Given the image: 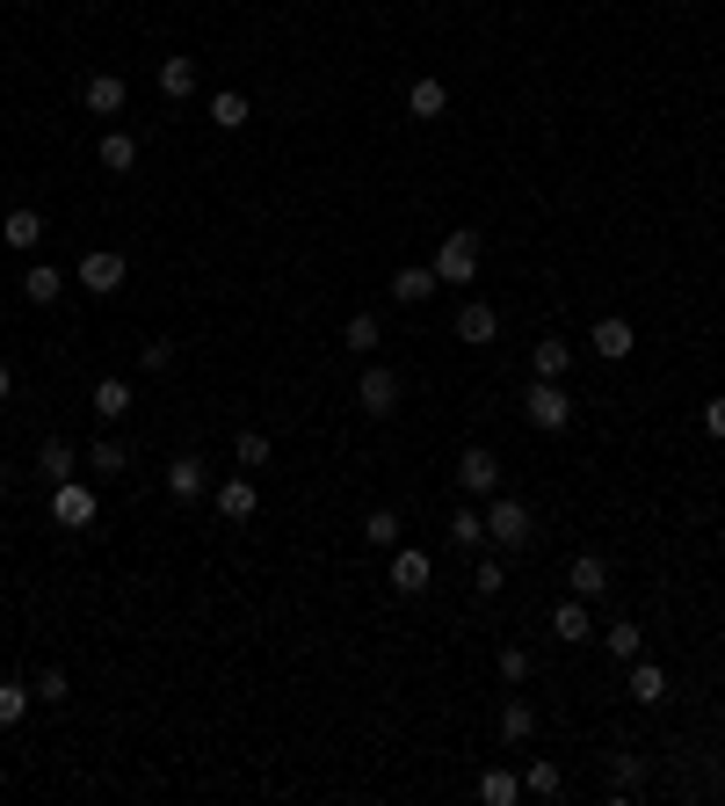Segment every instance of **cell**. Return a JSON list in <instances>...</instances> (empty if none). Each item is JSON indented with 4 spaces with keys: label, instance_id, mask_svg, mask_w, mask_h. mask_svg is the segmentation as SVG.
I'll use <instances>...</instances> for the list:
<instances>
[{
    "label": "cell",
    "instance_id": "obj_1",
    "mask_svg": "<svg viewBox=\"0 0 725 806\" xmlns=\"http://www.w3.org/2000/svg\"><path fill=\"white\" fill-rule=\"evenodd\" d=\"M486 538L501 545V552H522V545L537 538L530 502H516V494H486Z\"/></svg>",
    "mask_w": 725,
    "mask_h": 806
},
{
    "label": "cell",
    "instance_id": "obj_2",
    "mask_svg": "<svg viewBox=\"0 0 725 806\" xmlns=\"http://www.w3.org/2000/svg\"><path fill=\"white\" fill-rule=\"evenodd\" d=\"M522 415H530V429H544V437H559L573 421V400L559 378H530V400H522Z\"/></svg>",
    "mask_w": 725,
    "mask_h": 806
},
{
    "label": "cell",
    "instance_id": "obj_3",
    "mask_svg": "<svg viewBox=\"0 0 725 806\" xmlns=\"http://www.w3.org/2000/svg\"><path fill=\"white\" fill-rule=\"evenodd\" d=\"M356 407H362L370 421H392V415H399V370L362 364V378H356Z\"/></svg>",
    "mask_w": 725,
    "mask_h": 806
},
{
    "label": "cell",
    "instance_id": "obj_4",
    "mask_svg": "<svg viewBox=\"0 0 725 806\" xmlns=\"http://www.w3.org/2000/svg\"><path fill=\"white\" fill-rule=\"evenodd\" d=\"M435 277L443 283H472L479 277V233H443V247H435Z\"/></svg>",
    "mask_w": 725,
    "mask_h": 806
},
{
    "label": "cell",
    "instance_id": "obj_5",
    "mask_svg": "<svg viewBox=\"0 0 725 806\" xmlns=\"http://www.w3.org/2000/svg\"><path fill=\"white\" fill-rule=\"evenodd\" d=\"M52 524H66V530L95 524V487H87V480H58L52 487Z\"/></svg>",
    "mask_w": 725,
    "mask_h": 806
},
{
    "label": "cell",
    "instance_id": "obj_6",
    "mask_svg": "<svg viewBox=\"0 0 725 806\" xmlns=\"http://www.w3.org/2000/svg\"><path fill=\"white\" fill-rule=\"evenodd\" d=\"M457 487H465L472 502H486V494H501V458H494V451H479V443H472V451L457 458Z\"/></svg>",
    "mask_w": 725,
    "mask_h": 806
},
{
    "label": "cell",
    "instance_id": "obj_7",
    "mask_svg": "<svg viewBox=\"0 0 725 806\" xmlns=\"http://www.w3.org/2000/svg\"><path fill=\"white\" fill-rule=\"evenodd\" d=\"M429 581H435L429 552H421V545H399L392 552V597H429Z\"/></svg>",
    "mask_w": 725,
    "mask_h": 806
},
{
    "label": "cell",
    "instance_id": "obj_8",
    "mask_svg": "<svg viewBox=\"0 0 725 806\" xmlns=\"http://www.w3.org/2000/svg\"><path fill=\"white\" fill-rule=\"evenodd\" d=\"M123 277H131V262H123L117 247H95L80 262V291H95V299H102V291H123Z\"/></svg>",
    "mask_w": 725,
    "mask_h": 806
},
{
    "label": "cell",
    "instance_id": "obj_9",
    "mask_svg": "<svg viewBox=\"0 0 725 806\" xmlns=\"http://www.w3.org/2000/svg\"><path fill=\"white\" fill-rule=\"evenodd\" d=\"M255 508H261L255 473H232V480L218 487V516H225V524H255Z\"/></svg>",
    "mask_w": 725,
    "mask_h": 806
},
{
    "label": "cell",
    "instance_id": "obj_10",
    "mask_svg": "<svg viewBox=\"0 0 725 806\" xmlns=\"http://www.w3.org/2000/svg\"><path fill=\"white\" fill-rule=\"evenodd\" d=\"M80 103H87V117H123V103H131V88H123L117 73H95L80 88Z\"/></svg>",
    "mask_w": 725,
    "mask_h": 806
},
{
    "label": "cell",
    "instance_id": "obj_11",
    "mask_svg": "<svg viewBox=\"0 0 725 806\" xmlns=\"http://www.w3.org/2000/svg\"><path fill=\"white\" fill-rule=\"evenodd\" d=\"M494 334H501V313H494V305H486V299L457 305V342H472V350H486Z\"/></svg>",
    "mask_w": 725,
    "mask_h": 806
},
{
    "label": "cell",
    "instance_id": "obj_12",
    "mask_svg": "<svg viewBox=\"0 0 725 806\" xmlns=\"http://www.w3.org/2000/svg\"><path fill=\"white\" fill-rule=\"evenodd\" d=\"M566 589H573L581 603H603V597H609V567L595 560V552H581V560L566 567Z\"/></svg>",
    "mask_w": 725,
    "mask_h": 806
},
{
    "label": "cell",
    "instance_id": "obj_13",
    "mask_svg": "<svg viewBox=\"0 0 725 806\" xmlns=\"http://www.w3.org/2000/svg\"><path fill=\"white\" fill-rule=\"evenodd\" d=\"M0 240L15 247V255H30L36 240H44V211H30V204H15L8 218H0Z\"/></svg>",
    "mask_w": 725,
    "mask_h": 806
},
{
    "label": "cell",
    "instance_id": "obj_14",
    "mask_svg": "<svg viewBox=\"0 0 725 806\" xmlns=\"http://www.w3.org/2000/svg\"><path fill=\"white\" fill-rule=\"evenodd\" d=\"M204 487H210L204 458H196V451H182V458H174V465H167V494H174V502H196V494H204Z\"/></svg>",
    "mask_w": 725,
    "mask_h": 806
},
{
    "label": "cell",
    "instance_id": "obj_15",
    "mask_svg": "<svg viewBox=\"0 0 725 806\" xmlns=\"http://www.w3.org/2000/svg\"><path fill=\"white\" fill-rule=\"evenodd\" d=\"M435 283H443V277H435V262H407L392 277V299L399 305H421V299H435Z\"/></svg>",
    "mask_w": 725,
    "mask_h": 806
},
{
    "label": "cell",
    "instance_id": "obj_16",
    "mask_svg": "<svg viewBox=\"0 0 725 806\" xmlns=\"http://www.w3.org/2000/svg\"><path fill=\"white\" fill-rule=\"evenodd\" d=\"M443 109H450V88H443V80H435V73H421L414 88H407V117L435 123V117H443Z\"/></svg>",
    "mask_w": 725,
    "mask_h": 806
},
{
    "label": "cell",
    "instance_id": "obj_17",
    "mask_svg": "<svg viewBox=\"0 0 725 806\" xmlns=\"http://www.w3.org/2000/svg\"><path fill=\"white\" fill-rule=\"evenodd\" d=\"M631 342H639V334H631V320H595V356H603V364H624V356H631Z\"/></svg>",
    "mask_w": 725,
    "mask_h": 806
},
{
    "label": "cell",
    "instance_id": "obj_18",
    "mask_svg": "<svg viewBox=\"0 0 725 806\" xmlns=\"http://www.w3.org/2000/svg\"><path fill=\"white\" fill-rule=\"evenodd\" d=\"M87 407H95V421H123V415H131V378H102Z\"/></svg>",
    "mask_w": 725,
    "mask_h": 806
},
{
    "label": "cell",
    "instance_id": "obj_19",
    "mask_svg": "<svg viewBox=\"0 0 725 806\" xmlns=\"http://www.w3.org/2000/svg\"><path fill=\"white\" fill-rule=\"evenodd\" d=\"M530 734H537V705L530 698H508L501 705V741H508V749H522Z\"/></svg>",
    "mask_w": 725,
    "mask_h": 806
},
{
    "label": "cell",
    "instance_id": "obj_20",
    "mask_svg": "<svg viewBox=\"0 0 725 806\" xmlns=\"http://www.w3.org/2000/svg\"><path fill=\"white\" fill-rule=\"evenodd\" d=\"M160 95H167V103H190L196 95V58H160Z\"/></svg>",
    "mask_w": 725,
    "mask_h": 806
},
{
    "label": "cell",
    "instance_id": "obj_21",
    "mask_svg": "<svg viewBox=\"0 0 725 806\" xmlns=\"http://www.w3.org/2000/svg\"><path fill=\"white\" fill-rule=\"evenodd\" d=\"M22 299H30V305H58V299H66V277H58L52 262H36L30 277H22Z\"/></svg>",
    "mask_w": 725,
    "mask_h": 806
},
{
    "label": "cell",
    "instance_id": "obj_22",
    "mask_svg": "<svg viewBox=\"0 0 725 806\" xmlns=\"http://www.w3.org/2000/svg\"><path fill=\"white\" fill-rule=\"evenodd\" d=\"M522 792H530V799H559V792H566V771H559V763H544V755H530Z\"/></svg>",
    "mask_w": 725,
    "mask_h": 806
},
{
    "label": "cell",
    "instance_id": "obj_23",
    "mask_svg": "<svg viewBox=\"0 0 725 806\" xmlns=\"http://www.w3.org/2000/svg\"><path fill=\"white\" fill-rule=\"evenodd\" d=\"M450 545H457V552H479L486 545V508H457V516H450Z\"/></svg>",
    "mask_w": 725,
    "mask_h": 806
},
{
    "label": "cell",
    "instance_id": "obj_24",
    "mask_svg": "<svg viewBox=\"0 0 725 806\" xmlns=\"http://www.w3.org/2000/svg\"><path fill=\"white\" fill-rule=\"evenodd\" d=\"M631 698L660 705V698H668V668H660V662H631Z\"/></svg>",
    "mask_w": 725,
    "mask_h": 806
},
{
    "label": "cell",
    "instance_id": "obj_25",
    "mask_svg": "<svg viewBox=\"0 0 725 806\" xmlns=\"http://www.w3.org/2000/svg\"><path fill=\"white\" fill-rule=\"evenodd\" d=\"M36 473L52 480V487H58V480H73V443H66V437H44V451H36Z\"/></svg>",
    "mask_w": 725,
    "mask_h": 806
},
{
    "label": "cell",
    "instance_id": "obj_26",
    "mask_svg": "<svg viewBox=\"0 0 725 806\" xmlns=\"http://www.w3.org/2000/svg\"><path fill=\"white\" fill-rule=\"evenodd\" d=\"M552 632H559V640H587V632H595V617H587V603H581V597H566V603H559V611H552Z\"/></svg>",
    "mask_w": 725,
    "mask_h": 806
},
{
    "label": "cell",
    "instance_id": "obj_27",
    "mask_svg": "<svg viewBox=\"0 0 725 806\" xmlns=\"http://www.w3.org/2000/svg\"><path fill=\"white\" fill-rule=\"evenodd\" d=\"M479 799L486 806H516L522 799V777L516 771H479Z\"/></svg>",
    "mask_w": 725,
    "mask_h": 806
},
{
    "label": "cell",
    "instance_id": "obj_28",
    "mask_svg": "<svg viewBox=\"0 0 725 806\" xmlns=\"http://www.w3.org/2000/svg\"><path fill=\"white\" fill-rule=\"evenodd\" d=\"M102 168L109 175H131V168H139V139H131V131H109L102 139Z\"/></svg>",
    "mask_w": 725,
    "mask_h": 806
},
{
    "label": "cell",
    "instance_id": "obj_29",
    "mask_svg": "<svg viewBox=\"0 0 725 806\" xmlns=\"http://www.w3.org/2000/svg\"><path fill=\"white\" fill-rule=\"evenodd\" d=\"M603 647H609V654H617V662H639V654H646V632H639V625H631V617H617V625H609V632H603Z\"/></svg>",
    "mask_w": 725,
    "mask_h": 806
},
{
    "label": "cell",
    "instance_id": "obj_30",
    "mask_svg": "<svg viewBox=\"0 0 725 806\" xmlns=\"http://www.w3.org/2000/svg\"><path fill=\"white\" fill-rule=\"evenodd\" d=\"M232 458H240V473H255V465H269V458H277V443H269V429H240Z\"/></svg>",
    "mask_w": 725,
    "mask_h": 806
},
{
    "label": "cell",
    "instance_id": "obj_31",
    "mask_svg": "<svg viewBox=\"0 0 725 806\" xmlns=\"http://www.w3.org/2000/svg\"><path fill=\"white\" fill-rule=\"evenodd\" d=\"M609 777H617V799H631V792L646 785V755H631V749H617L609 755Z\"/></svg>",
    "mask_w": 725,
    "mask_h": 806
},
{
    "label": "cell",
    "instance_id": "obj_32",
    "mask_svg": "<svg viewBox=\"0 0 725 806\" xmlns=\"http://www.w3.org/2000/svg\"><path fill=\"white\" fill-rule=\"evenodd\" d=\"M210 123H218V131H247V95H210Z\"/></svg>",
    "mask_w": 725,
    "mask_h": 806
},
{
    "label": "cell",
    "instance_id": "obj_33",
    "mask_svg": "<svg viewBox=\"0 0 725 806\" xmlns=\"http://www.w3.org/2000/svg\"><path fill=\"white\" fill-rule=\"evenodd\" d=\"M378 334H385V327H378V313H348V327H342V342H348V350H356V356H362V350H378Z\"/></svg>",
    "mask_w": 725,
    "mask_h": 806
},
{
    "label": "cell",
    "instance_id": "obj_34",
    "mask_svg": "<svg viewBox=\"0 0 725 806\" xmlns=\"http://www.w3.org/2000/svg\"><path fill=\"white\" fill-rule=\"evenodd\" d=\"M36 705V690L30 684H0V727H22V712Z\"/></svg>",
    "mask_w": 725,
    "mask_h": 806
},
{
    "label": "cell",
    "instance_id": "obj_35",
    "mask_svg": "<svg viewBox=\"0 0 725 806\" xmlns=\"http://www.w3.org/2000/svg\"><path fill=\"white\" fill-rule=\"evenodd\" d=\"M362 545H399V516L392 508H370V516H362Z\"/></svg>",
    "mask_w": 725,
    "mask_h": 806
},
{
    "label": "cell",
    "instance_id": "obj_36",
    "mask_svg": "<svg viewBox=\"0 0 725 806\" xmlns=\"http://www.w3.org/2000/svg\"><path fill=\"white\" fill-rule=\"evenodd\" d=\"M36 705H73V684H66V668H44V676H36Z\"/></svg>",
    "mask_w": 725,
    "mask_h": 806
},
{
    "label": "cell",
    "instance_id": "obj_37",
    "mask_svg": "<svg viewBox=\"0 0 725 806\" xmlns=\"http://www.w3.org/2000/svg\"><path fill=\"white\" fill-rule=\"evenodd\" d=\"M566 364H573L566 342H537V378H566Z\"/></svg>",
    "mask_w": 725,
    "mask_h": 806
},
{
    "label": "cell",
    "instance_id": "obj_38",
    "mask_svg": "<svg viewBox=\"0 0 725 806\" xmlns=\"http://www.w3.org/2000/svg\"><path fill=\"white\" fill-rule=\"evenodd\" d=\"M87 465H95V473H123V465H131V451H123L117 437H102L95 451H87Z\"/></svg>",
    "mask_w": 725,
    "mask_h": 806
},
{
    "label": "cell",
    "instance_id": "obj_39",
    "mask_svg": "<svg viewBox=\"0 0 725 806\" xmlns=\"http://www.w3.org/2000/svg\"><path fill=\"white\" fill-rule=\"evenodd\" d=\"M472 581H479V597H501V589H508V567L501 560H479V574H472Z\"/></svg>",
    "mask_w": 725,
    "mask_h": 806
},
{
    "label": "cell",
    "instance_id": "obj_40",
    "mask_svg": "<svg viewBox=\"0 0 725 806\" xmlns=\"http://www.w3.org/2000/svg\"><path fill=\"white\" fill-rule=\"evenodd\" d=\"M530 676V647H501V684H522Z\"/></svg>",
    "mask_w": 725,
    "mask_h": 806
},
{
    "label": "cell",
    "instance_id": "obj_41",
    "mask_svg": "<svg viewBox=\"0 0 725 806\" xmlns=\"http://www.w3.org/2000/svg\"><path fill=\"white\" fill-rule=\"evenodd\" d=\"M139 364H145V370H167V364H174V342H145Z\"/></svg>",
    "mask_w": 725,
    "mask_h": 806
},
{
    "label": "cell",
    "instance_id": "obj_42",
    "mask_svg": "<svg viewBox=\"0 0 725 806\" xmlns=\"http://www.w3.org/2000/svg\"><path fill=\"white\" fill-rule=\"evenodd\" d=\"M704 437H711V443H725V393L704 407Z\"/></svg>",
    "mask_w": 725,
    "mask_h": 806
},
{
    "label": "cell",
    "instance_id": "obj_43",
    "mask_svg": "<svg viewBox=\"0 0 725 806\" xmlns=\"http://www.w3.org/2000/svg\"><path fill=\"white\" fill-rule=\"evenodd\" d=\"M8 393H15V364H0V407H8Z\"/></svg>",
    "mask_w": 725,
    "mask_h": 806
},
{
    "label": "cell",
    "instance_id": "obj_44",
    "mask_svg": "<svg viewBox=\"0 0 725 806\" xmlns=\"http://www.w3.org/2000/svg\"><path fill=\"white\" fill-rule=\"evenodd\" d=\"M0 487H8V465H0Z\"/></svg>",
    "mask_w": 725,
    "mask_h": 806
}]
</instances>
